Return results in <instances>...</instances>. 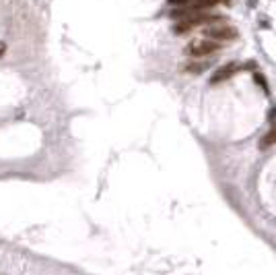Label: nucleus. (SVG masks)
<instances>
[{
  "mask_svg": "<svg viewBox=\"0 0 276 275\" xmlns=\"http://www.w3.org/2000/svg\"><path fill=\"white\" fill-rule=\"evenodd\" d=\"M202 33L206 35L208 40H223V42H231V40H237V29L235 27H231L227 21H218V23H215V25H208V27H204L202 29Z\"/></svg>",
  "mask_w": 276,
  "mask_h": 275,
  "instance_id": "1",
  "label": "nucleus"
},
{
  "mask_svg": "<svg viewBox=\"0 0 276 275\" xmlns=\"http://www.w3.org/2000/svg\"><path fill=\"white\" fill-rule=\"evenodd\" d=\"M218 48L220 46L217 42H213V40H194L186 48V52L194 58H204V56H208V54H215Z\"/></svg>",
  "mask_w": 276,
  "mask_h": 275,
  "instance_id": "2",
  "label": "nucleus"
},
{
  "mask_svg": "<svg viewBox=\"0 0 276 275\" xmlns=\"http://www.w3.org/2000/svg\"><path fill=\"white\" fill-rule=\"evenodd\" d=\"M239 70V64H235V62H231V64H225V67H220L213 77H210V83H220V81H225V79H229L231 75H235V72Z\"/></svg>",
  "mask_w": 276,
  "mask_h": 275,
  "instance_id": "3",
  "label": "nucleus"
},
{
  "mask_svg": "<svg viewBox=\"0 0 276 275\" xmlns=\"http://www.w3.org/2000/svg\"><path fill=\"white\" fill-rule=\"evenodd\" d=\"M274 143H276V124H274V126L270 128V131L262 137V141H260V149H268L270 145H274Z\"/></svg>",
  "mask_w": 276,
  "mask_h": 275,
  "instance_id": "4",
  "label": "nucleus"
},
{
  "mask_svg": "<svg viewBox=\"0 0 276 275\" xmlns=\"http://www.w3.org/2000/svg\"><path fill=\"white\" fill-rule=\"evenodd\" d=\"M254 77H256V81H257V83H260V85H262V89H264V91H268V85H266V81L262 79V75H257V72H256V75H254Z\"/></svg>",
  "mask_w": 276,
  "mask_h": 275,
  "instance_id": "5",
  "label": "nucleus"
},
{
  "mask_svg": "<svg viewBox=\"0 0 276 275\" xmlns=\"http://www.w3.org/2000/svg\"><path fill=\"white\" fill-rule=\"evenodd\" d=\"M4 52H6V44H4V42H0V56H2Z\"/></svg>",
  "mask_w": 276,
  "mask_h": 275,
  "instance_id": "6",
  "label": "nucleus"
}]
</instances>
